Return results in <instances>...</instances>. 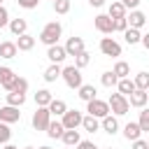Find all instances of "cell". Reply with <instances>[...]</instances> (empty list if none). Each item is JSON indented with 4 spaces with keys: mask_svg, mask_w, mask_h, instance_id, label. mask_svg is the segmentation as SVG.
I'll return each instance as SVG.
<instances>
[{
    "mask_svg": "<svg viewBox=\"0 0 149 149\" xmlns=\"http://www.w3.org/2000/svg\"><path fill=\"white\" fill-rule=\"evenodd\" d=\"M61 35H63V26L58 21H49L42 28V33H40V42L47 44V47H54V44H58V37Z\"/></svg>",
    "mask_w": 149,
    "mask_h": 149,
    "instance_id": "obj_1",
    "label": "cell"
},
{
    "mask_svg": "<svg viewBox=\"0 0 149 149\" xmlns=\"http://www.w3.org/2000/svg\"><path fill=\"white\" fill-rule=\"evenodd\" d=\"M107 105H109V112H112L114 116H123V114H128V109H130L128 98L121 95V93H112L109 100H107Z\"/></svg>",
    "mask_w": 149,
    "mask_h": 149,
    "instance_id": "obj_2",
    "label": "cell"
},
{
    "mask_svg": "<svg viewBox=\"0 0 149 149\" xmlns=\"http://www.w3.org/2000/svg\"><path fill=\"white\" fill-rule=\"evenodd\" d=\"M61 77H63V81H65L70 88H79V86L84 84V79H81V70H79V68H74V65L63 68Z\"/></svg>",
    "mask_w": 149,
    "mask_h": 149,
    "instance_id": "obj_3",
    "label": "cell"
},
{
    "mask_svg": "<svg viewBox=\"0 0 149 149\" xmlns=\"http://www.w3.org/2000/svg\"><path fill=\"white\" fill-rule=\"evenodd\" d=\"M86 112H88L91 116H95V119H105L107 114H112L107 100H100V98H93L91 102H86Z\"/></svg>",
    "mask_w": 149,
    "mask_h": 149,
    "instance_id": "obj_4",
    "label": "cell"
},
{
    "mask_svg": "<svg viewBox=\"0 0 149 149\" xmlns=\"http://www.w3.org/2000/svg\"><path fill=\"white\" fill-rule=\"evenodd\" d=\"M81 119H84V114H81L79 109H68V112L61 116V123H63L65 130H77V128L81 126Z\"/></svg>",
    "mask_w": 149,
    "mask_h": 149,
    "instance_id": "obj_5",
    "label": "cell"
},
{
    "mask_svg": "<svg viewBox=\"0 0 149 149\" xmlns=\"http://www.w3.org/2000/svg\"><path fill=\"white\" fill-rule=\"evenodd\" d=\"M49 121H51V114H49L47 107H37V109L33 112V121H30V123H33L35 130H44V133H47Z\"/></svg>",
    "mask_w": 149,
    "mask_h": 149,
    "instance_id": "obj_6",
    "label": "cell"
},
{
    "mask_svg": "<svg viewBox=\"0 0 149 149\" xmlns=\"http://www.w3.org/2000/svg\"><path fill=\"white\" fill-rule=\"evenodd\" d=\"M93 26H95V30L102 33V35H112V33H114V19H109L107 14H98V16L93 19Z\"/></svg>",
    "mask_w": 149,
    "mask_h": 149,
    "instance_id": "obj_7",
    "label": "cell"
},
{
    "mask_svg": "<svg viewBox=\"0 0 149 149\" xmlns=\"http://www.w3.org/2000/svg\"><path fill=\"white\" fill-rule=\"evenodd\" d=\"M100 51H102L105 56L116 58V56H121V44H119L114 37H102V40H100Z\"/></svg>",
    "mask_w": 149,
    "mask_h": 149,
    "instance_id": "obj_8",
    "label": "cell"
},
{
    "mask_svg": "<svg viewBox=\"0 0 149 149\" xmlns=\"http://www.w3.org/2000/svg\"><path fill=\"white\" fill-rule=\"evenodd\" d=\"M21 119V112H19V107H12V105H5V107H0V121L2 123H16Z\"/></svg>",
    "mask_w": 149,
    "mask_h": 149,
    "instance_id": "obj_9",
    "label": "cell"
},
{
    "mask_svg": "<svg viewBox=\"0 0 149 149\" xmlns=\"http://www.w3.org/2000/svg\"><path fill=\"white\" fill-rule=\"evenodd\" d=\"M126 21H128V28L140 30V28H144V26H147V14H142L140 9H133L130 14H126Z\"/></svg>",
    "mask_w": 149,
    "mask_h": 149,
    "instance_id": "obj_10",
    "label": "cell"
},
{
    "mask_svg": "<svg viewBox=\"0 0 149 149\" xmlns=\"http://www.w3.org/2000/svg\"><path fill=\"white\" fill-rule=\"evenodd\" d=\"M81 51H86V49H84V40H81V37H74V35L68 37V42H65V54H68V56H79Z\"/></svg>",
    "mask_w": 149,
    "mask_h": 149,
    "instance_id": "obj_11",
    "label": "cell"
},
{
    "mask_svg": "<svg viewBox=\"0 0 149 149\" xmlns=\"http://www.w3.org/2000/svg\"><path fill=\"white\" fill-rule=\"evenodd\" d=\"M47 58L51 61V63H56V65H61L65 58H68V54H65V47H61V44H54V47H47Z\"/></svg>",
    "mask_w": 149,
    "mask_h": 149,
    "instance_id": "obj_12",
    "label": "cell"
},
{
    "mask_svg": "<svg viewBox=\"0 0 149 149\" xmlns=\"http://www.w3.org/2000/svg\"><path fill=\"white\" fill-rule=\"evenodd\" d=\"M147 100H149V95H147V91H140V88H135L130 95H128V105L130 107H144L147 105Z\"/></svg>",
    "mask_w": 149,
    "mask_h": 149,
    "instance_id": "obj_13",
    "label": "cell"
},
{
    "mask_svg": "<svg viewBox=\"0 0 149 149\" xmlns=\"http://www.w3.org/2000/svg\"><path fill=\"white\" fill-rule=\"evenodd\" d=\"M63 133H65V128H63L61 119H51V121H49V126H47V135H49L51 140H61V137H63Z\"/></svg>",
    "mask_w": 149,
    "mask_h": 149,
    "instance_id": "obj_14",
    "label": "cell"
},
{
    "mask_svg": "<svg viewBox=\"0 0 149 149\" xmlns=\"http://www.w3.org/2000/svg\"><path fill=\"white\" fill-rule=\"evenodd\" d=\"M140 135H142V130H140L137 121H128V123L123 126V137H126L128 142H135V140H140Z\"/></svg>",
    "mask_w": 149,
    "mask_h": 149,
    "instance_id": "obj_15",
    "label": "cell"
},
{
    "mask_svg": "<svg viewBox=\"0 0 149 149\" xmlns=\"http://www.w3.org/2000/svg\"><path fill=\"white\" fill-rule=\"evenodd\" d=\"M5 91H7V93H12V91H14V93H26V91H28V79H23V77L16 74V77L12 79V84H9Z\"/></svg>",
    "mask_w": 149,
    "mask_h": 149,
    "instance_id": "obj_16",
    "label": "cell"
},
{
    "mask_svg": "<svg viewBox=\"0 0 149 149\" xmlns=\"http://www.w3.org/2000/svg\"><path fill=\"white\" fill-rule=\"evenodd\" d=\"M100 128H102L105 133L114 135V133L119 130V121H116V116H114V114H107L105 119H100Z\"/></svg>",
    "mask_w": 149,
    "mask_h": 149,
    "instance_id": "obj_17",
    "label": "cell"
},
{
    "mask_svg": "<svg viewBox=\"0 0 149 149\" xmlns=\"http://www.w3.org/2000/svg\"><path fill=\"white\" fill-rule=\"evenodd\" d=\"M9 30H12V35H26V30H28V21L26 19H9Z\"/></svg>",
    "mask_w": 149,
    "mask_h": 149,
    "instance_id": "obj_18",
    "label": "cell"
},
{
    "mask_svg": "<svg viewBox=\"0 0 149 149\" xmlns=\"http://www.w3.org/2000/svg\"><path fill=\"white\" fill-rule=\"evenodd\" d=\"M77 91H79L77 95H79V98H81L84 102H91L93 98H98V95H95L98 91H95V86H93V84H81V86H79Z\"/></svg>",
    "mask_w": 149,
    "mask_h": 149,
    "instance_id": "obj_19",
    "label": "cell"
},
{
    "mask_svg": "<svg viewBox=\"0 0 149 149\" xmlns=\"http://www.w3.org/2000/svg\"><path fill=\"white\" fill-rule=\"evenodd\" d=\"M49 114L51 116H63L65 112H68V105H65V100H58V98H54L51 102H49Z\"/></svg>",
    "mask_w": 149,
    "mask_h": 149,
    "instance_id": "obj_20",
    "label": "cell"
},
{
    "mask_svg": "<svg viewBox=\"0 0 149 149\" xmlns=\"http://www.w3.org/2000/svg\"><path fill=\"white\" fill-rule=\"evenodd\" d=\"M51 100H54V95H51L49 88H40V91L35 93V105H37V107H49Z\"/></svg>",
    "mask_w": 149,
    "mask_h": 149,
    "instance_id": "obj_21",
    "label": "cell"
},
{
    "mask_svg": "<svg viewBox=\"0 0 149 149\" xmlns=\"http://www.w3.org/2000/svg\"><path fill=\"white\" fill-rule=\"evenodd\" d=\"M33 47H35V37L33 35H28V33L26 35H19V40H16V49L19 51H30Z\"/></svg>",
    "mask_w": 149,
    "mask_h": 149,
    "instance_id": "obj_22",
    "label": "cell"
},
{
    "mask_svg": "<svg viewBox=\"0 0 149 149\" xmlns=\"http://www.w3.org/2000/svg\"><path fill=\"white\" fill-rule=\"evenodd\" d=\"M81 128H84L86 133H95V130H100V119H95V116L86 114V116L81 119Z\"/></svg>",
    "mask_w": 149,
    "mask_h": 149,
    "instance_id": "obj_23",
    "label": "cell"
},
{
    "mask_svg": "<svg viewBox=\"0 0 149 149\" xmlns=\"http://www.w3.org/2000/svg\"><path fill=\"white\" fill-rule=\"evenodd\" d=\"M61 140H63L65 147H77V144L81 142V135H79V130H65Z\"/></svg>",
    "mask_w": 149,
    "mask_h": 149,
    "instance_id": "obj_24",
    "label": "cell"
},
{
    "mask_svg": "<svg viewBox=\"0 0 149 149\" xmlns=\"http://www.w3.org/2000/svg\"><path fill=\"white\" fill-rule=\"evenodd\" d=\"M16 42H0V58H14L16 56Z\"/></svg>",
    "mask_w": 149,
    "mask_h": 149,
    "instance_id": "obj_25",
    "label": "cell"
},
{
    "mask_svg": "<svg viewBox=\"0 0 149 149\" xmlns=\"http://www.w3.org/2000/svg\"><path fill=\"white\" fill-rule=\"evenodd\" d=\"M126 12H128V9H126V7L116 0V2H112V5H109L107 16H109V19H123V16H126Z\"/></svg>",
    "mask_w": 149,
    "mask_h": 149,
    "instance_id": "obj_26",
    "label": "cell"
},
{
    "mask_svg": "<svg viewBox=\"0 0 149 149\" xmlns=\"http://www.w3.org/2000/svg\"><path fill=\"white\" fill-rule=\"evenodd\" d=\"M16 74H14V70L12 68H7V65H0V86L2 88H7L9 84H12V79H14Z\"/></svg>",
    "mask_w": 149,
    "mask_h": 149,
    "instance_id": "obj_27",
    "label": "cell"
},
{
    "mask_svg": "<svg viewBox=\"0 0 149 149\" xmlns=\"http://www.w3.org/2000/svg\"><path fill=\"white\" fill-rule=\"evenodd\" d=\"M112 72L116 74V79H126V77L130 74V65H128L126 61H116V65L112 68Z\"/></svg>",
    "mask_w": 149,
    "mask_h": 149,
    "instance_id": "obj_28",
    "label": "cell"
},
{
    "mask_svg": "<svg viewBox=\"0 0 149 149\" xmlns=\"http://www.w3.org/2000/svg\"><path fill=\"white\" fill-rule=\"evenodd\" d=\"M61 72H63V68H61V65H56V63H51V65L44 70V81H49V84H51V81H56V79L61 77Z\"/></svg>",
    "mask_w": 149,
    "mask_h": 149,
    "instance_id": "obj_29",
    "label": "cell"
},
{
    "mask_svg": "<svg viewBox=\"0 0 149 149\" xmlns=\"http://www.w3.org/2000/svg\"><path fill=\"white\" fill-rule=\"evenodd\" d=\"M116 88H119V93H121V95H126V98H128V95L135 91V84H133V79H130V77H126V79H119Z\"/></svg>",
    "mask_w": 149,
    "mask_h": 149,
    "instance_id": "obj_30",
    "label": "cell"
},
{
    "mask_svg": "<svg viewBox=\"0 0 149 149\" xmlns=\"http://www.w3.org/2000/svg\"><path fill=\"white\" fill-rule=\"evenodd\" d=\"M123 40H126V44H140L142 33L135 30V28H126V30H123Z\"/></svg>",
    "mask_w": 149,
    "mask_h": 149,
    "instance_id": "obj_31",
    "label": "cell"
},
{
    "mask_svg": "<svg viewBox=\"0 0 149 149\" xmlns=\"http://www.w3.org/2000/svg\"><path fill=\"white\" fill-rule=\"evenodd\" d=\"M133 84H135V88L147 91V88H149V72H137L135 79H133Z\"/></svg>",
    "mask_w": 149,
    "mask_h": 149,
    "instance_id": "obj_32",
    "label": "cell"
},
{
    "mask_svg": "<svg viewBox=\"0 0 149 149\" xmlns=\"http://www.w3.org/2000/svg\"><path fill=\"white\" fill-rule=\"evenodd\" d=\"M100 84H102V86H107V88H112V86H116V84H119V79H116V74H114L112 70H107V72H102V74H100Z\"/></svg>",
    "mask_w": 149,
    "mask_h": 149,
    "instance_id": "obj_33",
    "label": "cell"
},
{
    "mask_svg": "<svg viewBox=\"0 0 149 149\" xmlns=\"http://www.w3.org/2000/svg\"><path fill=\"white\" fill-rule=\"evenodd\" d=\"M26 102V93H7V105H12V107H21Z\"/></svg>",
    "mask_w": 149,
    "mask_h": 149,
    "instance_id": "obj_34",
    "label": "cell"
},
{
    "mask_svg": "<svg viewBox=\"0 0 149 149\" xmlns=\"http://www.w3.org/2000/svg\"><path fill=\"white\" fill-rule=\"evenodd\" d=\"M88 63H91V54H88V51H81L79 56H74V68L81 70V68H86Z\"/></svg>",
    "mask_w": 149,
    "mask_h": 149,
    "instance_id": "obj_35",
    "label": "cell"
},
{
    "mask_svg": "<svg viewBox=\"0 0 149 149\" xmlns=\"http://www.w3.org/2000/svg\"><path fill=\"white\" fill-rule=\"evenodd\" d=\"M54 12L56 14H68L70 12V0H54Z\"/></svg>",
    "mask_w": 149,
    "mask_h": 149,
    "instance_id": "obj_36",
    "label": "cell"
},
{
    "mask_svg": "<svg viewBox=\"0 0 149 149\" xmlns=\"http://www.w3.org/2000/svg\"><path fill=\"white\" fill-rule=\"evenodd\" d=\"M137 126H140V130H142V133H149V109H142V112H140Z\"/></svg>",
    "mask_w": 149,
    "mask_h": 149,
    "instance_id": "obj_37",
    "label": "cell"
},
{
    "mask_svg": "<svg viewBox=\"0 0 149 149\" xmlns=\"http://www.w3.org/2000/svg\"><path fill=\"white\" fill-rule=\"evenodd\" d=\"M9 137H12V130H9V126L0 121V144H7V142H9Z\"/></svg>",
    "mask_w": 149,
    "mask_h": 149,
    "instance_id": "obj_38",
    "label": "cell"
},
{
    "mask_svg": "<svg viewBox=\"0 0 149 149\" xmlns=\"http://www.w3.org/2000/svg\"><path fill=\"white\" fill-rule=\"evenodd\" d=\"M16 2L23 9H37V5H40V0H16Z\"/></svg>",
    "mask_w": 149,
    "mask_h": 149,
    "instance_id": "obj_39",
    "label": "cell"
},
{
    "mask_svg": "<svg viewBox=\"0 0 149 149\" xmlns=\"http://www.w3.org/2000/svg\"><path fill=\"white\" fill-rule=\"evenodd\" d=\"M5 26H9V12H7V7L0 5V28H5Z\"/></svg>",
    "mask_w": 149,
    "mask_h": 149,
    "instance_id": "obj_40",
    "label": "cell"
},
{
    "mask_svg": "<svg viewBox=\"0 0 149 149\" xmlns=\"http://www.w3.org/2000/svg\"><path fill=\"white\" fill-rule=\"evenodd\" d=\"M126 28H128V21H126V16H123V19H114V30L123 33Z\"/></svg>",
    "mask_w": 149,
    "mask_h": 149,
    "instance_id": "obj_41",
    "label": "cell"
},
{
    "mask_svg": "<svg viewBox=\"0 0 149 149\" xmlns=\"http://www.w3.org/2000/svg\"><path fill=\"white\" fill-rule=\"evenodd\" d=\"M119 2H121L126 9H130V12H133V9H137V5H140V0H119Z\"/></svg>",
    "mask_w": 149,
    "mask_h": 149,
    "instance_id": "obj_42",
    "label": "cell"
},
{
    "mask_svg": "<svg viewBox=\"0 0 149 149\" xmlns=\"http://www.w3.org/2000/svg\"><path fill=\"white\" fill-rule=\"evenodd\" d=\"M130 149H149V144H147V140L140 137V140H135V142L130 144Z\"/></svg>",
    "mask_w": 149,
    "mask_h": 149,
    "instance_id": "obj_43",
    "label": "cell"
},
{
    "mask_svg": "<svg viewBox=\"0 0 149 149\" xmlns=\"http://www.w3.org/2000/svg\"><path fill=\"white\" fill-rule=\"evenodd\" d=\"M77 149H98V144H93L91 140H81V142L77 144Z\"/></svg>",
    "mask_w": 149,
    "mask_h": 149,
    "instance_id": "obj_44",
    "label": "cell"
},
{
    "mask_svg": "<svg viewBox=\"0 0 149 149\" xmlns=\"http://www.w3.org/2000/svg\"><path fill=\"white\" fill-rule=\"evenodd\" d=\"M140 42H142V47H144V49H147V51H149V33H144V35H142V40H140Z\"/></svg>",
    "mask_w": 149,
    "mask_h": 149,
    "instance_id": "obj_45",
    "label": "cell"
},
{
    "mask_svg": "<svg viewBox=\"0 0 149 149\" xmlns=\"http://www.w3.org/2000/svg\"><path fill=\"white\" fill-rule=\"evenodd\" d=\"M88 5H91V7H102L105 0H88Z\"/></svg>",
    "mask_w": 149,
    "mask_h": 149,
    "instance_id": "obj_46",
    "label": "cell"
},
{
    "mask_svg": "<svg viewBox=\"0 0 149 149\" xmlns=\"http://www.w3.org/2000/svg\"><path fill=\"white\" fill-rule=\"evenodd\" d=\"M2 149H19V147H14V144H9V142H7V144H2Z\"/></svg>",
    "mask_w": 149,
    "mask_h": 149,
    "instance_id": "obj_47",
    "label": "cell"
},
{
    "mask_svg": "<svg viewBox=\"0 0 149 149\" xmlns=\"http://www.w3.org/2000/svg\"><path fill=\"white\" fill-rule=\"evenodd\" d=\"M37 149H51V147H47V144H44V147H37Z\"/></svg>",
    "mask_w": 149,
    "mask_h": 149,
    "instance_id": "obj_48",
    "label": "cell"
},
{
    "mask_svg": "<svg viewBox=\"0 0 149 149\" xmlns=\"http://www.w3.org/2000/svg\"><path fill=\"white\" fill-rule=\"evenodd\" d=\"M23 149H35V147H23Z\"/></svg>",
    "mask_w": 149,
    "mask_h": 149,
    "instance_id": "obj_49",
    "label": "cell"
},
{
    "mask_svg": "<svg viewBox=\"0 0 149 149\" xmlns=\"http://www.w3.org/2000/svg\"><path fill=\"white\" fill-rule=\"evenodd\" d=\"M105 149H114V147H105Z\"/></svg>",
    "mask_w": 149,
    "mask_h": 149,
    "instance_id": "obj_50",
    "label": "cell"
},
{
    "mask_svg": "<svg viewBox=\"0 0 149 149\" xmlns=\"http://www.w3.org/2000/svg\"><path fill=\"white\" fill-rule=\"evenodd\" d=\"M65 149H74V147H65Z\"/></svg>",
    "mask_w": 149,
    "mask_h": 149,
    "instance_id": "obj_51",
    "label": "cell"
},
{
    "mask_svg": "<svg viewBox=\"0 0 149 149\" xmlns=\"http://www.w3.org/2000/svg\"><path fill=\"white\" fill-rule=\"evenodd\" d=\"M147 144H149V137H147Z\"/></svg>",
    "mask_w": 149,
    "mask_h": 149,
    "instance_id": "obj_52",
    "label": "cell"
},
{
    "mask_svg": "<svg viewBox=\"0 0 149 149\" xmlns=\"http://www.w3.org/2000/svg\"><path fill=\"white\" fill-rule=\"evenodd\" d=\"M2 2H5V0H0V5H2Z\"/></svg>",
    "mask_w": 149,
    "mask_h": 149,
    "instance_id": "obj_53",
    "label": "cell"
},
{
    "mask_svg": "<svg viewBox=\"0 0 149 149\" xmlns=\"http://www.w3.org/2000/svg\"><path fill=\"white\" fill-rule=\"evenodd\" d=\"M147 23H149V16H147Z\"/></svg>",
    "mask_w": 149,
    "mask_h": 149,
    "instance_id": "obj_54",
    "label": "cell"
},
{
    "mask_svg": "<svg viewBox=\"0 0 149 149\" xmlns=\"http://www.w3.org/2000/svg\"><path fill=\"white\" fill-rule=\"evenodd\" d=\"M147 95H149V88H147Z\"/></svg>",
    "mask_w": 149,
    "mask_h": 149,
    "instance_id": "obj_55",
    "label": "cell"
},
{
    "mask_svg": "<svg viewBox=\"0 0 149 149\" xmlns=\"http://www.w3.org/2000/svg\"><path fill=\"white\" fill-rule=\"evenodd\" d=\"M51 2H54V0H51Z\"/></svg>",
    "mask_w": 149,
    "mask_h": 149,
    "instance_id": "obj_56",
    "label": "cell"
}]
</instances>
